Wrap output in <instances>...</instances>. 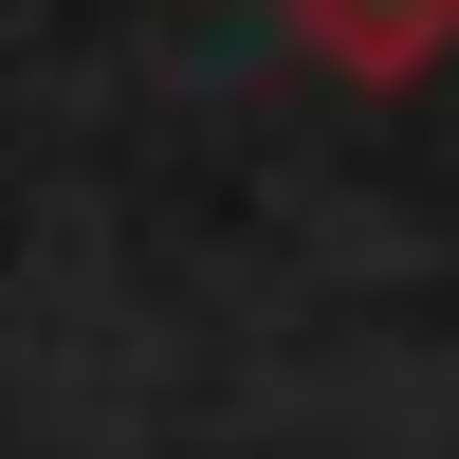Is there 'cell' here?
Masks as SVG:
<instances>
[{
    "label": "cell",
    "mask_w": 459,
    "mask_h": 459,
    "mask_svg": "<svg viewBox=\"0 0 459 459\" xmlns=\"http://www.w3.org/2000/svg\"><path fill=\"white\" fill-rule=\"evenodd\" d=\"M294 37H313L331 74H368V92H404V74H441L459 56V0H276Z\"/></svg>",
    "instance_id": "6da1fadb"
}]
</instances>
